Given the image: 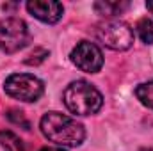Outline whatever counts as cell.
<instances>
[{
    "label": "cell",
    "instance_id": "cell-1",
    "mask_svg": "<svg viewBox=\"0 0 153 151\" xmlns=\"http://www.w3.org/2000/svg\"><path fill=\"white\" fill-rule=\"evenodd\" d=\"M39 128L43 135L59 148H76L85 139L84 126L61 112H46L39 121Z\"/></svg>",
    "mask_w": 153,
    "mask_h": 151
},
{
    "label": "cell",
    "instance_id": "cell-2",
    "mask_svg": "<svg viewBox=\"0 0 153 151\" xmlns=\"http://www.w3.org/2000/svg\"><path fill=\"white\" fill-rule=\"evenodd\" d=\"M62 100H64L66 109L71 114H76V115L96 114L103 105L102 93L85 80L71 82L66 87V91L62 94Z\"/></svg>",
    "mask_w": 153,
    "mask_h": 151
},
{
    "label": "cell",
    "instance_id": "cell-3",
    "mask_svg": "<svg viewBox=\"0 0 153 151\" xmlns=\"http://www.w3.org/2000/svg\"><path fill=\"white\" fill-rule=\"evenodd\" d=\"M96 39L111 50H128L134 44V30L119 20H107L96 25Z\"/></svg>",
    "mask_w": 153,
    "mask_h": 151
},
{
    "label": "cell",
    "instance_id": "cell-4",
    "mask_svg": "<svg viewBox=\"0 0 153 151\" xmlns=\"http://www.w3.org/2000/svg\"><path fill=\"white\" fill-rule=\"evenodd\" d=\"M4 91L5 94H9L14 100L20 101H36L39 100V96L45 91L43 82L39 80L38 76L29 75V73H14L9 75L4 82Z\"/></svg>",
    "mask_w": 153,
    "mask_h": 151
},
{
    "label": "cell",
    "instance_id": "cell-5",
    "mask_svg": "<svg viewBox=\"0 0 153 151\" xmlns=\"http://www.w3.org/2000/svg\"><path fill=\"white\" fill-rule=\"evenodd\" d=\"M29 41V29L20 18L0 20V50L5 53H14L22 50Z\"/></svg>",
    "mask_w": 153,
    "mask_h": 151
},
{
    "label": "cell",
    "instance_id": "cell-6",
    "mask_svg": "<svg viewBox=\"0 0 153 151\" xmlns=\"http://www.w3.org/2000/svg\"><path fill=\"white\" fill-rule=\"evenodd\" d=\"M71 62L80 71L98 73L103 66V53L98 48V44L91 41H80L71 50Z\"/></svg>",
    "mask_w": 153,
    "mask_h": 151
},
{
    "label": "cell",
    "instance_id": "cell-7",
    "mask_svg": "<svg viewBox=\"0 0 153 151\" xmlns=\"http://www.w3.org/2000/svg\"><path fill=\"white\" fill-rule=\"evenodd\" d=\"M27 9L34 18H38L43 23H57L64 14L62 4L52 0H30L27 2Z\"/></svg>",
    "mask_w": 153,
    "mask_h": 151
},
{
    "label": "cell",
    "instance_id": "cell-8",
    "mask_svg": "<svg viewBox=\"0 0 153 151\" xmlns=\"http://www.w3.org/2000/svg\"><path fill=\"white\" fill-rule=\"evenodd\" d=\"M0 148L4 151H25V144L16 133L4 130L0 132Z\"/></svg>",
    "mask_w": 153,
    "mask_h": 151
},
{
    "label": "cell",
    "instance_id": "cell-9",
    "mask_svg": "<svg viewBox=\"0 0 153 151\" xmlns=\"http://www.w3.org/2000/svg\"><path fill=\"white\" fill-rule=\"evenodd\" d=\"M128 7V2H96L94 4V9L98 11V14H103V16H116V14H121L125 9Z\"/></svg>",
    "mask_w": 153,
    "mask_h": 151
},
{
    "label": "cell",
    "instance_id": "cell-10",
    "mask_svg": "<svg viewBox=\"0 0 153 151\" xmlns=\"http://www.w3.org/2000/svg\"><path fill=\"white\" fill-rule=\"evenodd\" d=\"M135 96H137V100H139L144 107H148V109L153 110V80L139 84V85L135 87Z\"/></svg>",
    "mask_w": 153,
    "mask_h": 151
},
{
    "label": "cell",
    "instance_id": "cell-11",
    "mask_svg": "<svg viewBox=\"0 0 153 151\" xmlns=\"http://www.w3.org/2000/svg\"><path fill=\"white\" fill-rule=\"evenodd\" d=\"M135 32H137V36L141 38L143 43L152 44L153 43V20H150V18L139 20L137 25H135Z\"/></svg>",
    "mask_w": 153,
    "mask_h": 151
},
{
    "label": "cell",
    "instance_id": "cell-12",
    "mask_svg": "<svg viewBox=\"0 0 153 151\" xmlns=\"http://www.w3.org/2000/svg\"><path fill=\"white\" fill-rule=\"evenodd\" d=\"M41 151H66L64 148H59V146H50V148H43Z\"/></svg>",
    "mask_w": 153,
    "mask_h": 151
},
{
    "label": "cell",
    "instance_id": "cell-13",
    "mask_svg": "<svg viewBox=\"0 0 153 151\" xmlns=\"http://www.w3.org/2000/svg\"><path fill=\"white\" fill-rule=\"evenodd\" d=\"M146 7H148V9L153 13V2H148V4H146Z\"/></svg>",
    "mask_w": 153,
    "mask_h": 151
}]
</instances>
